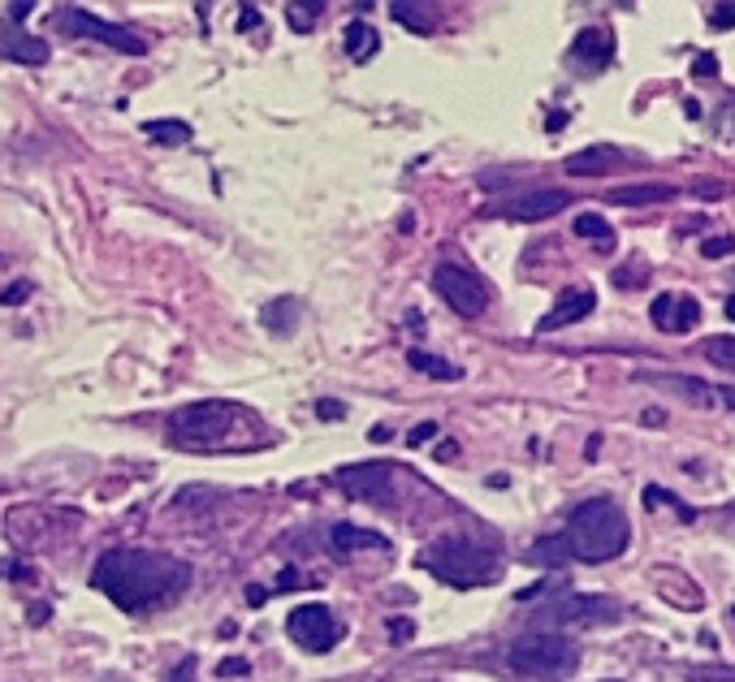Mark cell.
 Here are the masks:
<instances>
[{
	"label": "cell",
	"instance_id": "obj_1",
	"mask_svg": "<svg viewBox=\"0 0 735 682\" xmlns=\"http://www.w3.org/2000/svg\"><path fill=\"white\" fill-rule=\"evenodd\" d=\"M91 583L126 614H144L160 601H173L191 583V566L169 557V553H147V548H109L95 561Z\"/></svg>",
	"mask_w": 735,
	"mask_h": 682
},
{
	"label": "cell",
	"instance_id": "obj_2",
	"mask_svg": "<svg viewBox=\"0 0 735 682\" xmlns=\"http://www.w3.org/2000/svg\"><path fill=\"white\" fill-rule=\"evenodd\" d=\"M169 436L182 450L200 454H220V450H256L269 441L264 419L242 402H191V407L169 414Z\"/></svg>",
	"mask_w": 735,
	"mask_h": 682
},
{
	"label": "cell",
	"instance_id": "obj_3",
	"mask_svg": "<svg viewBox=\"0 0 735 682\" xmlns=\"http://www.w3.org/2000/svg\"><path fill=\"white\" fill-rule=\"evenodd\" d=\"M558 541L567 545V557L597 566V561H610V557H619L627 548L632 527H627V514L610 497H592V501L572 510L567 532Z\"/></svg>",
	"mask_w": 735,
	"mask_h": 682
},
{
	"label": "cell",
	"instance_id": "obj_4",
	"mask_svg": "<svg viewBox=\"0 0 735 682\" xmlns=\"http://www.w3.org/2000/svg\"><path fill=\"white\" fill-rule=\"evenodd\" d=\"M420 566L433 570L450 588H480V583H494V575H498V557L476 541H463V536L438 541L420 557Z\"/></svg>",
	"mask_w": 735,
	"mask_h": 682
},
{
	"label": "cell",
	"instance_id": "obj_5",
	"mask_svg": "<svg viewBox=\"0 0 735 682\" xmlns=\"http://www.w3.org/2000/svg\"><path fill=\"white\" fill-rule=\"evenodd\" d=\"M576 661H580V648L554 630H532V635L514 639L511 652H507V666L523 679H563L576 670Z\"/></svg>",
	"mask_w": 735,
	"mask_h": 682
},
{
	"label": "cell",
	"instance_id": "obj_6",
	"mask_svg": "<svg viewBox=\"0 0 735 682\" xmlns=\"http://www.w3.org/2000/svg\"><path fill=\"white\" fill-rule=\"evenodd\" d=\"M433 289L445 298L450 311H459V316H467V320L485 316V307H489V285L472 273V269H463V264H438V269H433Z\"/></svg>",
	"mask_w": 735,
	"mask_h": 682
},
{
	"label": "cell",
	"instance_id": "obj_7",
	"mask_svg": "<svg viewBox=\"0 0 735 682\" xmlns=\"http://www.w3.org/2000/svg\"><path fill=\"white\" fill-rule=\"evenodd\" d=\"M53 18H57V26L70 31V35L100 39V44H109V48H117V53H131V57H144L147 53V44L135 31H126V26H117V22H104V18H95V13L78 9V4H61Z\"/></svg>",
	"mask_w": 735,
	"mask_h": 682
},
{
	"label": "cell",
	"instance_id": "obj_8",
	"mask_svg": "<svg viewBox=\"0 0 735 682\" xmlns=\"http://www.w3.org/2000/svg\"><path fill=\"white\" fill-rule=\"evenodd\" d=\"M641 385L658 389L666 398H679L688 407L710 410V407H735V389L727 385H710V380H697V376H666V372H641L636 376Z\"/></svg>",
	"mask_w": 735,
	"mask_h": 682
},
{
	"label": "cell",
	"instance_id": "obj_9",
	"mask_svg": "<svg viewBox=\"0 0 735 682\" xmlns=\"http://www.w3.org/2000/svg\"><path fill=\"white\" fill-rule=\"evenodd\" d=\"M286 630H291L294 644H303L307 652H329L338 639H342V622L333 617L329 605H298L291 617H286Z\"/></svg>",
	"mask_w": 735,
	"mask_h": 682
},
{
	"label": "cell",
	"instance_id": "obj_10",
	"mask_svg": "<svg viewBox=\"0 0 735 682\" xmlns=\"http://www.w3.org/2000/svg\"><path fill=\"white\" fill-rule=\"evenodd\" d=\"M572 204V195L567 191H523V195H511V200H502V204L489 207V216H507V220H523V225H536V220H550V216H558L563 207Z\"/></svg>",
	"mask_w": 735,
	"mask_h": 682
},
{
	"label": "cell",
	"instance_id": "obj_11",
	"mask_svg": "<svg viewBox=\"0 0 735 682\" xmlns=\"http://www.w3.org/2000/svg\"><path fill=\"white\" fill-rule=\"evenodd\" d=\"M338 488L355 501H389V479L394 467L389 463H364V467H342L338 471Z\"/></svg>",
	"mask_w": 735,
	"mask_h": 682
},
{
	"label": "cell",
	"instance_id": "obj_12",
	"mask_svg": "<svg viewBox=\"0 0 735 682\" xmlns=\"http://www.w3.org/2000/svg\"><path fill=\"white\" fill-rule=\"evenodd\" d=\"M545 617L558 626H597V622H614L619 610L606 596H567V601H554Z\"/></svg>",
	"mask_w": 735,
	"mask_h": 682
},
{
	"label": "cell",
	"instance_id": "obj_13",
	"mask_svg": "<svg viewBox=\"0 0 735 682\" xmlns=\"http://www.w3.org/2000/svg\"><path fill=\"white\" fill-rule=\"evenodd\" d=\"M649 320L658 325L662 333H688L701 320V303L688 298V294H658L654 307H649Z\"/></svg>",
	"mask_w": 735,
	"mask_h": 682
},
{
	"label": "cell",
	"instance_id": "obj_14",
	"mask_svg": "<svg viewBox=\"0 0 735 682\" xmlns=\"http://www.w3.org/2000/svg\"><path fill=\"white\" fill-rule=\"evenodd\" d=\"M0 61L13 66H44L48 61V44L39 35H26L18 22L0 18Z\"/></svg>",
	"mask_w": 735,
	"mask_h": 682
},
{
	"label": "cell",
	"instance_id": "obj_15",
	"mask_svg": "<svg viewBox=\"0 0 735 682\" xmlns=\"http://www.w3.org/2000/svg\"><path fill=\"white\" fill-rule=\"evenodd\" d=\"M610 57H614V39H610L606 26H585V31L576 35V44H572V66H580L585 73L606 69Z\"/></svg>",
	"mask_w": 735,
	"mask_h": 682
},
{
	"label": "cell",
	"instance_id": "obj_16",
	"mask_svg": "<svg viewBox=\"0 0 735 682\" xmlns=\"http://www.w3.org/2000/svg\"><path fill=\"white\" fill-rule=\"evenodd\" d=\"M592 307H597V294H592V289H563V294H558V303H554V311L536 320V333H554V329H567V325L585 320Z\"/></svg>",
	"mask_w": 735,
	"mask_h": 682
},
{
	"label": "cell",
	"instance_id": "obj_17",
	"mask_svg": "<svg viewBox=\"0 0 735 682\" xmlns=\"http://www.w3.org/2000/svg\"><path fill=\"white\" fill-rule=\"evenodd\" d=\"M627 160H623V151L619 147H585V151H576L572 160H567V173L572 178H606V173H614V169H623Z\"/></svg>",
	"mask_w": 735,
	"mask_h": 682
},
{
	"label": "cell",
	"instance_id": "obj_18",
	"mask_svg": "<svg viewBox=\"0 0 735 682\" xmlns=\"http://www.w3.org/2000/svg\"><path fill=\"white\" fill-rule=\"evenodd\" d=\"M329 545H333V553H355V548H381V536L364 532V527H351V523H338L329 532Z\"/></svg>",
	"mask_w": 735,
	"mask_h": 682
},
{
	"label": "cell",
	"instance_id": "obj_19",
	"mask_svg": "<svg viewBox=\"0 0 735 682\" xmlns=\"http://www.w3.org/2000/svg\"><path fill=\"white\" fill-rule=\"evenodd\" d=\"M389 13H394L398 22H407L411 31H420V35H429V31L438 26V9H433V4H411V0H398V4H389Z\"/></svg>",
	"mask_w": 735,
	"mask_h": 682
},
{
	"label": "cell",
	"instance_id": "obj_20",
	"mask_svg": "<svg viewBox=\"0 0 735 682\" xmlns=\"http://www.w3.org/2000/svg\"><path fill=\"white\" fill-rule=\"evenodd\" d=\"M376 48H381V35H376L368 22H347V57L368 61Z\"/></svg>",
	"mask_w": 735,
	"mask_h": 682
},
{
	"label": "cell",
	"instance_id": "obj_21",
	"mask_svg": "<svg viewBox=\"0 0 735 682\" xmlns=\"http://www.w3.org/2000/svg\"><path fill=\"white\" fill-rule=\"evenodd\" d=\"M675 186H619L610 191V204H666Z\"/></svg>",
	"mask_w": 735,
	"mask_h": 682
},
{
	"label": "cell",
	"instance_id": "obj_22",
	"mask_svg": "<svg viewBox=\"0 0 735 682\" xmlns=\"http://www.w3.org/2000/svg\"><path fill=\"white\" fill-rule=\"evenodd\" d=\"M576 234L588 238V242H597L601 251H610V247H614V234H610V225H606L597 212H580V216H576Z\"/></svg>",
	"mask_w": 735,
	"mask_h": 682
},
{
	"label": "cell",
	"instance_id": "obj_23",
	"mask_svg": "<svg viewBox=\"0 0 735 682\" xmlns=\"http://www.w3.org/2000/svg\"><path fill=\"white\" fill-rule=\"evenodd\" d=\"M260 316H264V325H269L273 333H291V325L298 320V303H294V298H278V303H269Z\"/></svg>",
	"mask_w": 735,
	"mask_h": 682
},
{
	"label": "cell",
	"instance_id": "obj_24",
	"mask_svg": "<svg viewBox=\"0 0 735 682\" xmlns=\"http://www.w3.org/2000/svg\"><path fill=\"white\" fill-rule=\"evenodd\" d=\"M407 363H411V367H420L425 376H441V380H459V376H463L459 367L441 363L438 354H425V350H411V354H407Z\"/></svg>",
	"mask_w": 735,
	"mask_h": 682
},
{
	"label": "cell",
	"instance_id": "obj_25",
	"mask_svg": "<svg viewBox=\"0 0 735 682\" xmlns=\"http://www.w3.org/2000/svg\"><path fill=\"white\" fill-rule=\"evenodd\" d=\"M147 135L156 143H165V147H178V143H191V126L169 117V122H147Z\"/></svg>",
	"mask_w": 735,
	"mask_h": 682
},
{
	"label": "cell",
	"instance_id": "obj_26",
	"mask_svg": "<svg viewBox=\"0 0 735 682\" xmlns=\"http://www.w3.org/2000/svg\"><path fill=\"white\" fill-rule=\"evenodd\" d=\"M701 354H705L714 367L735 372V338H710L705 345H701Z\"/></svg>",
	"mask_w": 735,
	"mask_h": 682
},
{
	"label": "cell",
	"instance_id": "obj_27",
	"mask_svg": "<svg viewBox=\"0 0 735 682\" xmlns=\"http://www.w3.org/2000/svg\"><path fill=\"white\" fill-rule=\"evenodd\" d=\"M532 561H545V566H558V561H567V545H563L558 536H550V541H541V545L532 548Z\"/></svg>",
	"mask_w": 735,
	"mask_h": 682
},
{
	"label": "cell",
	"instance_id": "obj_28",
	"mask_svg": "<svg viewBox=\"0 0 735 682\" xmlns=\"http://www.w3.org/2000/svg\"><path fill=\"white\" fill-rule=\"evenodd\" d=\"M26 298H31V281H18V285H9V289L0 294V303H4V307H22Z\"/></svg>",
	"mask_w": 735,
	"mask_h": 682
},
{
	"label": "cell",
	"instance_id": "obj_29",
	"mask_svg": "<svg viewBox=\"0 0 735 682\" xmlns=\"http://www.w3.org/2000/svg\"><path fill=\"white\" fill-rule=\"evenodd\" d=\"M710 26H719V31H732V26H735V4H714V9H710Z\"/></svg>",
	"mask_w": 735,
	"mask_h": 682
},
{
	"label": "cell",
	"instance_id": "obj_30",
	"mask_svg": "<svg viewBox=\"0 0 735 682\" xmlns=\"http://www.w3.org/2000/svg\"><path fill=\"white\" fill-rule=\"evenodd\" d=\"M316 13H320V4H303V9H298V4H291V18H294L291 26H294V31H307Z\"/></svg>",
	"mask_w": 735,
	"mask_h": 682
},
{
	"label": "cell",
	"instance_id": "obj_31",
	"mask_svg": "<svg viewBox=\"0 0 735 682\" xmlns=\"http://www.w3.org/2000/svg\"><path fill=\"white\" fill-rule=\"evenodd\" d=\"M701 251H705L710 260H719V255H732V251H735V238H710V242H705Z\"/></svg>",
	"mask_w": 735,
	"mask_h": 682
},
{
	"label": "cell",
	"instance_id": "obj_32",
	"mask_svg": "<svg viewBox=\"0 0 735 682\" xmlns=\"http://www.w3.org/2000/svg\"><path fill=\"white\" fill-rule=\"evenodd\" d=\"M247 670H251V666H247V661H242V657H229V661H220V679H229V674H247Z\"/></svg>",
	"mask_w": 735,
	"mask_h": 682
},
{
	"label": "cell",
	"instance_id": "obj_33",
	"mask_svg": "<svg viewBox=\"0 0 735 682\" xmlns=\"http://www.w3.org/2000/svg\"><path fill=\"white\" fill-rule=\"evenodd\" d=\"M433 432H438V423H420V428H416V432L407 436V445H425V441H429Z\"/></svg>",
	"mask_w": 735,
	"mask_h": 682
},
{
	"label": "cell",
	"instance_id": "obj_34",
	"mask_svg": "<svg viewBox=\"0 0 735 682\" xmlns=\"http://www.w3.org/2000/svg\"><path fill=\"white\" fill-rule=\"evenodd\" d=\"M692 73H697V78H710V73H719V61H714V57L705 53V57H701V61L692 66Z\"/></svg>",
	"mask_w": 735,
	"mask_h": 682
},
{
	"label": "cell",
	"instance_id": "obj_35",
	"mask_svg": "<svg viewBox=\"0 0 735 682\" xmlns=\"http://www.w3.org/2000/svg\"><path fill=\"white\" fill-rule=\"evenodd\" d=\"M316 414H320V419H342V414H347V407H338V402H320V407H316Z\"/></svg>",
	"mask_w": 735,
	"mask_h": 682
},
{
	"label": "cell",
	"instance_id": "obj_36",
	"mask_svg": "<svg viewBox=\"0 0 735 682\" xmlns=\"http://www.w3.org/2000/svg\"><path fill=\"white\" fill-rule=\"evenodd\" d=\"M389 635H394V639H407V635H411V622H398V617H394V622H389Z\"/></svg>",
	"mask_w": 735,
	"mask_h": 682
},
{
	"label": "cell",
	"instance_id": "obj_37",
	"mask_svg": "<svg viewBox=\"0 0 735 682\" xmlns=\"http://www.w3.org/2000/svg\"><path fill=\"white\" fill-rule=\"evenodd\" d=\"M191 674H195V661H191V657H186V661H182V670H178V674H173V682H191Z\"/></svg>",
	"mask_w": 735,
	"mask_h": 682
},
{
	"label": "cell",
	"instance_id": "obj_38",
	"mask_svg": "<svg viewBox=\"0 0 735 682\" xmlns=\"http://www.w3.org/2000/svg\"><path fill=\"white\" fill-rule=\"evenodd\" d=\"M256 26V9H242V22H238V31H251Z\"/></svg>",
	"mask_w": 735,
	"mask_h": 682
},
{
	"label": "cell",
	"instance_id": "obj_39",
	"mask_svg": "<svg viewBox=\"0 0 735 682\" xmlns=\"http://www.w3.org/2000/svg\"><path fill=\"white\" fill-rule=\"evenodd\" d=\"M727 316H732V320H735V294H732V298H727Z\"/></svg>",
	"mask_w": 735,
	"mask_h": 682
},
{
	"label": "cell",
	"instance_id": "obj_40",
	"mask_svg": "<svg viewBox=\"0 0 735 682\" xmlns=\"http://www.w3.org/2000/svg\"><path fill=\"white\" fill-rule=\"evenodd\" d=\"M732 614H735V610H732Z\"/></svg>",
	"mask_w": 735,
	"mask_h": 682
}]
</instances>
